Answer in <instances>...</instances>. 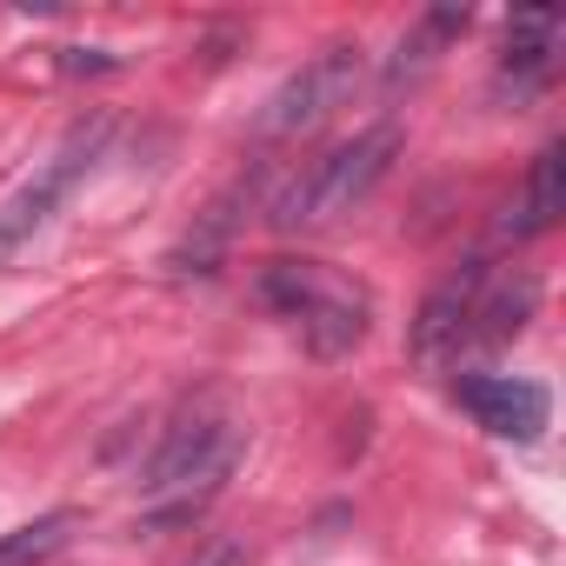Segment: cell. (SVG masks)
I'll use <instances>...</instances> for the list:
<instances>
[{
    "label": "cell",
    "instance_id": "1",
    "mask_svg": "<svg viewBox=\"0 0 566 566\" xmlns=\"http://www.w3.org/2000/svg\"><path fill=\"white\" fill-rule=\"evenodd\" d=\"M260 301L307 340L314 360H347L374 321V294L360 280H347L340 266H321V260H273L260 273Z\"/></svg>",
    "mask_w": 566,
    "mask_h": 566
},
{
    "label": "cell",
    "instance_id": "2",
    "mask_svg": "<svg viewBox=\"0 0 566 566\" xmlns=\"http://www.w3.org/2000/svg\"><path fill=\"white\" fill-rule=\"evenodd\" d=\"M240 453H247V427L220 407H193L167 427L160 453L140 473V493L160 506V520H187L220 493V480L240 467Z\"/></svg>",
    "mask_w": 566,
    "mask_h": 566
},
{
    "label": "cell",
    "instance_id": "3",
    "mask_svg": "<svg viewBox=\"0 0 566 566\" xmlns=\"http://www.w3.org/2000/svg\"><path fill=\"white\" fill-rule=\"evenodd\" d=\"M394 154H400V127H387V120L367 127V134H354V140H340V147H327L307 174L287 180V193L273 200V227H287V233L334 227L340 213H354L387 180Z\"/></svg>",
    "mask_w": 566,
    "mask_h": 566
},
{
    "label": "cell",
    "instance_id": "4",
    "mask_svg": "<svg viewBox=\"0 0 566 566\" xmlns=\"http://www.w3.org/2000/svg\"><path fill=\"white\" fill-rule=\"evenodd\" d=\"M107 134H114V120L107 114H94V120H81V127H67V140L48 154V160H34V174L0 200V260L8 253H21L48 220H54V207L74 193V180L101 160V147H107Z\"/></svg>",
    "mask_w": 566,
    "mask_h": 566
},
{
    "label": "cell",
    "instance_id": "5",
    "mask_svg": "<svg viewBox=\"0 0 566 566\" xmlns=\"http://www.w3.org/2000/svg\"><path fill=\"white\" fill-rule=\"evenodd\" d=\"M354 87H360V48H327L266 94L253 127H260V140H301V134L327 127L354 101Z\"/></svg>",
    "mask_w": 566,
    "mask_h": 566
},
{
    "label": "cell",
    "instance_id": "6",
    "mask_svg": "<svg viewBox=\"0 0 566 566\" xmlns=\"http://www.w3.org/2000/svg\"><path fill=\"white\" fill-rule=\"evenodd\" d=\"M453 400L493 433V440H539L546 420H553V400L539 380H520V374H460L453 380Z\"/></svg>",
    "mask_w": 566,
    "mask_h": 566
},
{
    "label": "cell",
    "instance_id": "7",
    "mask_svg": "<svg viewBox=\"0 0 566 566\" xmlns=\"http://www.w3.org/2000/svg\"><path fill=\"white\" fill-rule=\"evenodd\" d=\"M480 280H486V266L473 260V266H460V273H447L440 287L420 301V321H413V354L420 360H460V347H467V321H473V294H480Z\"/></svg>",
    "mask_w": 566,
    "mask_h": 566
},
{
    "label": "cell",
    "instance_id": "8",
    "mask_svg": "<svg viewBox=\"0 0 566 566\" xmlns=\"http://www.w3.org/2000/svg\"><path fill=\"white\" fill-rule=\"evenodd\" d=\"M533 307H539V280L533 273H493L486 266V280H480V294H473V321H467V347H506V340H520L526 334V321H533Z\"/></svg>",
    "mask_w": 566,
    "mask_h": 566
},
{
    "label": "cell",
    "instance_id": "9",
    "mask_svg": "<svg viewBox=\"0 0 566 566\" xmlns=\"http://www.w3.org/2000/svg\"><path fill=\"white\" fill-rule=\"evenodd\" d=\"M559 213H566V147L553 140V147H539V154H533V174H526L520 220H506V227L526 240V233H546Z\"/></svg>",
    "mask_w": 566,
    "mask_h": 566
},
{
    "label": "cell",
    "instance_id": "10",
    "mask_svg": "<svg viewBox=\"0 0 566 566\" xmlns=\"http://www.w3.org/2000/svg\"><path fill=\"white\" fill-rule=\"evenodd\" d=\"M460 28H467V8H433V14L400 41V61H394V74H387V81H413V74H427V67L440 61V48H447Z\"/></svg>",
    "mask_w": 566,
    "mask_h": 566
},
{
    "label": "cell",
    "instance_id": "11",
    "mask_svg": "<svg viewBox=\"0 0 566 566\" xmlns=\"http://www.w3.org/2000/svg\"><path fill=\"white\" fill-rule=\"evenodd\" d=\"M553 48H559V14H520L513 21V34H506V74L520 67L526 81H539L546 67H553Z\"/></svg>",
    "mask_w": 566,
    "mask_h": 566
},
{
    "label": "cell",
    "instance_id": "12",
    "mask_svg": "<svg viewBox=\"0 0 566 566\" xmlns=\"http://www.w3.org/2000/svg\"><path fill=\"white\" fill-rule=\"evenodd\" d=\"M67 533H74V513H48L34 526L0 533V566H41V559H54L67 546Z\"/></svg>",
    "mask_w": 566,
    "mask_h": 566
},
{
    "label": "cell",
    "instance_id": "13",
    "mask_svg": "<svg viewBox=\"0 0 566 566\" xmlns=\"http://www.w3.org/2000/svg\"><path fill=\"white\" fill-rule=\"evenodd\" d=\"M193 566H247V546H233V539H213Z\"/></svg>",
    "mask_w": 566,
    "mask_h": 566
}]
</instances>
